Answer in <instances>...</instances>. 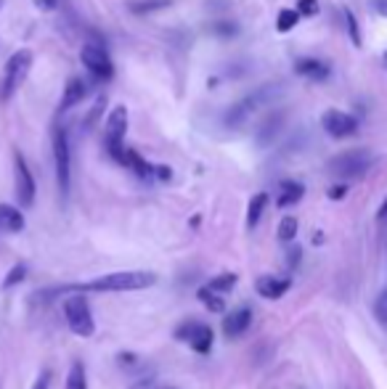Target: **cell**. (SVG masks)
Segmentation results:
<instances>
[{
	"label": "cell",
	"mask_w": 387,
	"mask_h": 389,
	"mask_svg": "<svg viewBox=\"0 0 387 389\" xmlns=\"http://www.w3.org/2000/svg\"><path fill=\"white\" fill-rule=\"evenodd\" d=\"M157 283V276L149 270H125V273H109L98 276L93 281L72 286L77 292H144Z\"/></svg>",
	"instance_id": "obj_1"
},
{
	"label": "cell",
	"mask_w": 387,
	"mask_h": 389,
	"mask_svg": "<svg viewBox=\"0 0 387 389\" xmlns=\"http://www.w3.org/2000/svg\"><path fill=\"white\" fill-rule=\"evenodd\" d=\"M374 164L372 151L366 148H350V151H342L332 159L326 161V170L329 175L340 177V180H356V177H363L369 173V167Z\"/></svg>",
	"instance_id": "obj_2"
},
{
	"label": "cell",
	"mask_w": 387,
	"mask_h": 389,
	"mask_svg": "<svg viewBox=\"0 0 387 389\" xmlns=\"http://www.w3.org/2000/svg\"><path fill=\"white\" fill-rule=\"evenodd\" d=\"M54 161H56V183L61 196H69V186H72V151H69V135L64 127L54 130Z\"/></svg>",
	"instance_id": "obj_3"
},
{
	"label": "cell",
	"mask_w": 387,
	"mask_h": 389,
	"mask_svg": "<svg viewBox=\"0 0 387 389\" xmlns=\"http://www.w3.org/2000/svg\"><path fill=\"white\" fill-rule=\"evenodd\" d=\"M64 315H67L72 334L82 336V339L93 336L96 323H93V315H91V305H88V299L82 294H72L64 299Z\"/></svg>",
	"instance_id": "obj_4"
},
{
	"label": "cell",
	"mask_w": 387,
	"mask_h": 389,
	"mask_svg": "<svg viewBox=\"0 0 387 389\" xmlns=\"http://www.w3.org/2000/svg\"><path fill=\"white\" fill-rule=\"evenodd\" d=\"M29 67H32V51H27V48L16 51V54L8 58V64H6V77H3V85H0V101H8V98L19 90V85L27 77Z\"/></svg>",
	"instance_id": "obj_5"
},
{
	"label": "cell",
	"mask_w": 387,
	"mask_h": 389,
	"mask_svg": "<svg viewBox=\"0 0 387 389\" xmlns=\"http://www.w3.org/2000/svg\"><path fill=\"white\" fill-rule=\"evenodd\" d=\"M273 95H276L273 85H266V88L255 90L252 95L241 98L239 104H234V106L226 111V117H223L226 127H239V125H244V122H247V117H250V114H255V111L263 106V104H268V101H271Z\"/></svg>",
	"instance_id": "obj_6"
},
{
	"label": "cell",
	"mask_w": 387,
	"mask_h": 389,
	"mask_svg": "<svg viewBox=\"0 0 387 389\" xmlns=\"http://www.w3.org/2000/svg\"><path fill=\"white\" fill-rule=\"evenodd\" d=\"M80 61L96 80H112V77H114V64H112V58H109L107 48L98 45V42H85V45H82Z\"/></svg>",
	"instance_id": "obj_7"
},
{
	"label": "cell",
	"mask_w": 387,
	"mask_h": 389,
	"mask_svg": "<svg viewBox=\"0 0 387 389\" xmlns=\"http://www.w3.org/2000/svg\"><path fill=\"white\" fill-rule=\"evenodd\" d=\"M125 133H128V109L114 106L107 120V127H104V143H107V151L117 161L122 159V151H125V146H122Z\"/></svg>",
	"instance_id": "obj_8"
},
{
	"label": "cell",
	"mask_w": 387,
	"mask_h": 389,
	"mask_svg": "<svg viewBox=\"0 0 387 389\" xmlns=\"http://www.w3.org/2000/svg\"><path fill=\"white\" fill-rule=\"evenodd\" d=\"M14 186H16V199L22 207H32L35 204V177H32V170H29L27 159L16 151L14 154Z\"/></svg>",
	"instance_id": "obj_9"
},
{
	"label": "cell",
	"mask_w": 387,
	"mask_h": 389,
	"mask_svg": "<svg viewBox=\"0 0 387 389\" xmlns=\"http://www.w3.org/2000/svg\"><path fill=\"white\" fill-rule=\"evenodd\" d=\"M178 339H183L191 344L194 352H199V355H207L210 349H213V342H215V334L210 326H204V323H197V321H188L183 323L178 331H175Z\"/></svg>",
	"instance_id": "obj_10"
},
{
	"label": "cell",
	"mask_w": 387,
	"mask_h": 389,
	"mask_svg": "<svg viewBox=\"0 0 387 389\" xmlns=\"http://www.w3.org/2000/svg\"><path fill=\"white\" fill-rule=\"evenodd\" d=\"M321 125H324V130L332 138H347V135H356V130H358V120L353 114L340 111V109H329L321 117Z\"/></svg>",
	"instance_id": "obj_11"
},
{
	"label": "cell",
	"mask_w": 387,
	"mask_h": 389,
	"mask_svg": "<svg viewBox=\"0 0 387 389\" xmlns=\"http://www.w3.org/2000/svg\"><path fill=\"white\" fill-rule=\"evenodd\" d=\"M252 323V310L250 308H239L231 310L226 318H223V334L231 339V336H241Z\"/></svg>",
	"instance_id": "obj_12"
},
{
	"label": "cell",
	"mask_w": 387,
	"mask_h": 389,
	"mask_svg": "<svg viewBox=\"0 0 387 389\" xmlns=\"http://www.w3.org/2000/svg\"><path fill=\"white\" fill-rule=\"evenodd\" d=\"M292 281L289 278H276V276H260L257 278V294L263 299H281L289 292Z\"/></svg>",
	"instance_id": "obj_13"
},
{
	"label": "cell",
	"mask_w": 387,
	"mask_h": 389,
	"mask_svg": "<svg viewBox=\"0 0 387 389\" xmlns=\"http://www.w3.org/2000/svg\"><path fill=\"white\" fill-rule=\"evenodd\" d=\"M0 230L3 233H22L24 230V215L19 207L0 204Z\"/></svg>",
	"instance_id": "obj_14"
},
{
	"label": "cell",
	"mask_w": 387,
	"mask_h": 389,
	"mask_svg": "<svg viewBox=\"0 0 387 389\" xmlns=\"http://www.w3.org/2000/svg\"><path fill=\"white\" fill-rule=\"evenodd\" d=\"M120 164H125V167H130L141 180H149V177H154V164H149L138 151H133V148H125L122 151V159Z\"/></svg>",
	"instance_id": "obj_15"
},
{
	"label": "cell",
	"mask_w": 387,
	"mask_h": 389,
	"mask_svg": "<svg viewBox=\"0 0 387 389\" xmlns=\"http://www.w3.org/2000/svg\"><path fill=\"white\" fill-rule=\"evenodd\" d=\"M88 95V85L80 80V77H72V80L67 82V88H64V95H61V104H59V109L61 111H69L72 106H77V104H82V98Z\"/></svg>",
	"instance_id": "obj_16"
},
{
	"label": "cell",
	"mask_w": 387,
	"mask_h": 389,
	"mask_svg": "<svg viewBox=\"0 0 387 389\" xmlns=\"http://www.w3.org/2000/svg\"><path fill=\"white\" fill-rule=\"evenodd\" d=\"M294 72L303 74V77H308V80H316V82L329 77V67H326L324 61H319V58H300V61L294 64Z\"/></svg>",
	"instance_id": "obj_17"
},
{
	"label": "cell",
	"mask_w": 387,
	"mask_h": 389,
	"mask_svg": "<svg viewBox=\"0 0 387 389\" xmlns=\"http://www.w3.org/2000/svg\"><path fill=\"white\" fill-rule=\"evenodd\" d=\"M303 196H305V186H303V183H297V180H284L279 186V199H276V204L284 209V207L297 204Z\"/></svg>",
	"instance_id": "obj_18"
},
{
	"label": "cell",
	"mask_w": 387,
	"mask_h": 389,
	"mask_svg": "<svg viewBox=\"0 0 387 389\" xmlns=\"http://www.w3.org/2000/svg\"><path fill=\"white\" fill-rule=\"evenodd\" d=\"M266 207H268V193H255L252 199H250V207H247V228H255L260 223Z\"/></svg>",
	"instance_id": "obj_19"
},
{
	"label": "cell",
	"mask_w": 387,
	"mask_h": 389,
	"mask_svg": "<svg viewBox=\"0 0 387 389\" xmlns=\"http://www.w3.org/2000/svg\"><path fill=\"white\" fill-rule=\"evenodd\" d=\"M197 296H199L202 305H204V308H210L213 312H226V299H223V294L213 292L210 286H202L199 292H197Z\"/></svg>",
	"instance_id": "obj_20"
},
{
	"label": "cell",
	"mask_w": 387,
	"mask_h": 389,
	"mask_svg": "<svg viewBox=\"0 0 387 389\" xmlns=\"http://www.w3.org/2000/svg\"><path fill=\"white\" fill-rule=\"evenodd\" d=\"M128 8L133 14H154V11L170 8V0H133V3H128Z\"/></svg>",
	"instance_id": "obj_21"
},
{
	"label": "cell",
	"mask_w": 387,
	"mask_h": 389,
	"mask_svg": "<svg viewBox=\"0 0 387 389\" xmlns=\"http://www.w3.org/2000/svg\"><path fill=\"white\" fill-rule=\"evenodd\" d=\"M67 389H88V376H85V365L80 360L72 363L67 374Z\"/></svg>",
	"instance_id": "obj_22"
},
{
	"label": "cell",
	"mask_w": 387,
	"mask_h": 389,
	"mask_svg": "<svg viewBox=\"0 0 387 389\" xmlns=\"http://www.w3.org/2000/svg\"><path fill=\"white\" fill-rule=\"evenodd\" d=\"M236 281H239V276H236V273H220V276H215L207 286H210L213 292H218V294H226V292H231V289L236 286Z\"/></svg>",
	"instance_id": "obj_23"
},
{
	"label": "cell",
	"mask_w": 387,
	"mask_h": 389,
	"mask_svg": "<svg viewBox=\"0 0 387 389\" xmlns=\"http://www.w3.org/2000/svg\"><path fill=\"white\" fill-rule=\"evenodd\" d=\"M297 22H300V11L297 8H281L279 19H276V29L279 32H289V29L297 27Z\"/></svg>",
	"instance_id": "obj_24"
},
{
	"label": "cell",
	"mask_w": 387,
	"mask_h": 389,
	"mask_svg": "<svg viewBox=\"0 0 387 389\" xmlns=\"http://www.w3.org/2000/svg\"><path fill=\"white\" fill-rule=\"evenodd\" d=\"M24 278H27V265L19 262V265H14V268L8 270V276L3 278V289H14V286H19Z\"/></svg>",
	"instance_id": "obj_25"
},
{
	"label": "cell",
	"mask_w": 387,
	"mask_h": 389,
	"mask_svg": "<svg viewBox=\"0 0 387 389\" xmlns=\"http://www.w3.org/2000/svg\"><path fill=\"white\" fill-rule=\"evenodd\" d=\"M294 236H297V220L294 217H284L279 223V241L289 244L294 241Z\"/></svg>",
	"instance_id": "obj_26"
},
{
	"label": "cell",
	"mask_w": 387,
	"mask_h": 389,
	"mask_svg": "<svg viewBox=\"0 0 387 389\" xmlns=\"http://www.w3.org/2000/svg\"><path fill=\"white\" fill-rule=\"evenodd\" d=\"M210 32L218 35V38H234L239 32V27L234 22H215V24H210Z\"/></svg>",
	"instance_id": "obj_27"
},
{
	"label": "cell",
	"mask_w": 387,
	"mask_h": 389,
	"mask_svg": "<svg viewBox=\"0 0 387 389\" xmlns=\"http://www.w3.org/2000/svg\"><path fill=\"white\" fill-rule=\"evenodd\" d=\"M279 125H281V114L276 117V120L271 117V120H268L266 125L260 127V135H257V141H260V143H268V141H271V135L279 133Z\"/></svg>",
	"instance_id": "obj_28"
},
{
	"label": "cell",
	"mask_w": 387,
	"mask_h": 389,
	"mask_svg": "<svg viewBox=\"0 0 387 389\" xmlns=\"http://www.w3.org/2000/svg\"><path fill=\"white\" fill-rule=\"evenodd\" d=\"M345 22H347V32H350V40L356 48H361V32H358V22H356V14L345 8Z\"/></svg>",
	"instance_id": "obj_29"
},
{
	"label": "cell",
	"mask_w": 387,
	"mask_h": 389,
	"mask_svg": "<svg viewBox=\"0 0 387 389\" xmlns=\"http://www.w3.org/2000/svg\"><path fill=\"white\" fill-rule=\"evenodd\" d=\"M374 315H377V321L387 326V292L377 296V302H374Z\"/></svg>",
	"instance_id": "obj_30"
},
{
	"label": "cell",
	"mask_w": 387,
	"mask_h": 389,
	"mask_svg": "<svg viewBox=\"0 0 387 389\" xmlns=\"http://www.w3.org/2000/svg\"><path fill=\"white\" fill-rule=\"evenodd\" d=\"M104 106H107V95H98V101H96V106L91 109V114L85 117V127H91L98 117H101V111H104Z\"/></svg>",
	"instance_id": "obj_31"
},
{
	"label": "cell",
	"mask_w": 387,
	"mask_h": 389,
	"mask_svg": "<svg viewBox=\"0 0 387 389\" xmlns=\"http://www.w3.org/2000/svg\"><path fill=\"white\" fill-rule=\"evenodd\" d=\"M297 11H300V16H316L319 14V0H300Z\"/></svg>",
	"instance_id": "obj_32"
},
{
	"label": "cell",
	"mask_w": 387,
	"mask_h": 389,
	"mask_svg": "<svg viewBox=\"0 0 387 389\" xmlns=\"http://www.w3.org/2000/svg\"><path fill=\"white\" fill-rule=\"evenodd\" d=\"M300 257H303V249H300V246H289V252H287L289 268H297V265H300Z\"/></svg>",
	"instance_id": "obj_33"
},
{
	"label": "cell",
	"mask_w": 387,
	"mask_h": 389,
	"mask_svg": "<svg viewBox=\"0 0 387 389\" xmlns=\"http://www.w3.org/2000/svg\"><path fill=\"white\" fill-rule=\"evenodd\" d=\"M32 389H51V371H43V374L35 379Z\"/></svg>",
	"instance_id": "obj_34"
},
{
	"label": "cell",
	"mask_w": 387,
	"mask_h": 389,
	"mask_svg": "<svg viewBox=\"0 0 387 389\" xmlns=\"http://www.w3.org/2000/svg\"><path fill=\"white\" fill-rule=\"evenodd\" d=\"M347 193V183H342V186H332L329 188V199H342Z\"/></svg>",
	"instance_id": "obj_35"
},
{
	"label": "cell",
	"mask_w": 387,
	"mask_h": 389,
	"mask_svg": "<svg viewBox=\"0 0 387 389\" xmlns=\"http://www.w3.org/2000/svg\"><path fill=\"white\" fill-rule=\"evenodd\" d=\"M154 175H157L160 180H170V177H173V170L165 167V164H160V167H154Z\"/></svg>",
	"instance_id": "obj_36"
},
{
	"label": "cell",
	"mask_w": 387,
	"mask_h": 389,
	"mask_svg": "<svg viewBox=\"0 0 387 389\" xmlns=\"http://www.w3.org/2000/svg\"><path fill=\"white\" fill-rule=\"evenodd\" d=\"M372 6H374V11H377V14L387 16V0H372Z\"/></svg>",
	"instance_id": "obj_37"
},
{
	"label": "cell",
	"mask_w": 387,
	"mask_h": 389,
	"mask_svg": "<svg viewBox=\"0 0 387 389\" xmlns=\"http://www.w3.org/2000/svg\"><path fill=\"white\" fill-rule=\"evenodd\" d=\"M56 3H59V0H38V6H40L43 11H54Z\"/></svg>",
	"instance_id": "obj_38"
},
{
	"label": "cell",
	"mask_w": 387,
	"mask_h": 389,
	"mask_svg": "<svg viewBox=\"0 0 387 389\" xmlns=\"http://www.w3.org/2000/svg\"><path fill=\"white\" fill-rule=\"evenodd\" d=\"M377 217H379V220H382V217H387V199L382 202V207H379V212H377Z\"/></svg>",
	"instance_id": "obj_39"
},
{
	"label": "cell",
	"mask_w": 387,
	"mask_h": 389,
	"mask_svg": "<svg viewBox=\"0 0 387 389\" xmlns=\"http://www.w3.org/2000/svg\"><path fill=\"white\" fill-rule=\"evenodd\" d=\"M133 389H151V384H149V381H141V384H135Z\"/></svg>",
	"instance_id": "obj_40"
},
{
	"label": "cell",
	"mask_w": 387,
	"mask_h": 389,
	"mask_svg": "<svg viewBox=\"0 0 387 389\" xmlns=\"http://www.w3.org/2000/svg\"><path fill=\"white\" fill-rule=\"evenodd\" d=\"M385 64H387V51H385Z\"/></svg>",
	"instance_id": "obj_41"
},
{
	"label": "cell",
	"mask_w": 387,
	"mask_h": 389,
	"mask_svg": "<svg viewBox=\"0 0 387 389\" xmlns=\"http://www.w3.org/2000/svg\"><path fill=\"white\" fill-rule=\"evenodd\" d=\"M0 6H3V3H0Z\"/></svg>",
	"instance_id": "obj_42"
}]
</instances>
